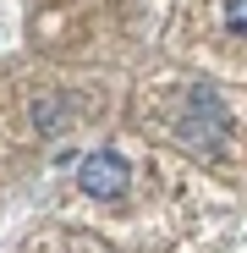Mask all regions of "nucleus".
Masks as SVG:
<instances>
[{"label": "nucleus", "instance_id": "obj_1", "mask_svg": "<svg viewBox=\"0 0 247 253\" xmlns=\"http://www.w3.org/2000/svg\"><path fill=\"white\" fill-rule=\"evenodd\" d=\"M77 182H82V193H94V198H121L127 182H132V171H127V160H121L115 149H99V154L82 160Z\"/></svg>", "mask_w": 247, "mask_h": 253}, {"label": "nucleus", "instance_id": "obj_2", "mask_svg": "<svg viewBox=\"0 0 247 253\" xmlns=\"http://www.w3.org/2000/svg\"><path fill=\"white\" fill-rule=\"evenodd\" d=\"M242 6H247V0H231V6H225V22H231V28H236V33H242V28H247V11H242Z\"/></svg>", "mask_w": 247, "mask_h": 253}]
</instances>
